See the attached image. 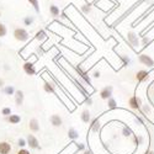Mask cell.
Here are the masks:
<instances>
[{
	"label": "cell",
	"mask_w": 154,
	"mask_h": 154,
	"mask_svg": "<svg viewBox=\"0 0 154 154\" xmlns=\"http://www.w3.org/2000/svg\"><path fill=\"white\" fill-rule=\"evenodd\" d=\"M14 38L16 41L19 42H27L30 40V33L26 29H23V27H17L14 30Z\"/></svg>",
	"instance_id": "obj_1"
},
{
	"label": "cell",
	"mask_w": 154,
	"mask_h": 154,
	"mask_svg": "<svg viewBox=\"0 0 154 154\" xmlns=\"http://www.w3.org/2000/svg\"><path fill=\"white\" fill-rule=\"evenodd\" d=\"M138 62L142 64V66L148 67V68H153V67H154V59H153L150 56L146 54V53L138 54Z\"/></svg>",
	"instance_id": "obj_2"
},
{
	"label": "cell",
	"mask_w": 154,
	"mask_h": 154,
	"mask_svg": "<svg viewBox=\"0 0 154 154\" xmlns=\"http://www.w3.org/2000/svg\"><path fill=\"white\" fill-rule=\"evenodd\" d=\"M22 69L25 72V74L26 75H35L36 74V68H35V60H26L23 63V66H22Z\"/></svg>",
	"instance_id": "obj_3"
},
{
	"label": "cell",
	"mask_w": 154,
	"mask_h": 154,
	"mask_svg": "<svg viewBox=\"0 0 154 154\" xmlns=\"http://www.w3.org/2000/svg\"><path fill=\"white\" fill-rule=\"evenodd\" d=\"M142 100H140V97L133 95L131 96L130 99H128V106H130L132 110H140V107H142Z\"/></svg>",
	"instance_id": "obj_4"
},
{
	"label": "cell",
	"mask_w": 154,
	"mask_h": 154,
	"mask_svg": "<svg viewBox=\"0 0 154 154\" xmlns=\"http://www.w3.org/2000/svg\"><path fill=\"white\" fill-rule=\"evenodd\" d=\"M127 40H128V43H130L134 49L138 48V46H139V38H138L137 33H134L133 31H130L127 33Z\"/></svg>",
	"instance_id": "obj_5"
},
{
	"label": "cell",
	"mask_w": 154,
	"mask_h": 154,
	"mask_svg": "<svg viewBox=\"0 0 154 154\" xmlns=\"http://www.w3.org/2000/svg\"><path fill=\"white\" fill-rule=\"evenodd\" d=\"M26 142H27V146H29L31 149H41L40 142H38V139H37L33 134H27Z\"/></svg>",
	"instance_id": "obj_6"
},
{
	"label": "cell",
	"mask_w": 154,
	"mask_h": 154,
	"mask_svg": "<svg viewBox=\"0 0 154 154\" xmlns=\"http://www.w3.org/2000/svg\"><path fill=\"white\" fill-rule=\"evenodd\" d=\"M112 91H113V88L111 85H107L105 88H102L100 90V97L102 100H109L110 97H112Z\"/></svg>",
	"instance_id": "obj_7"
},
{
	"label": "cell",
	"mask_w": 154,
	"mask_h": 154,
	"mask_svg": "<svg viewBox=\"0 0 154 154\" xmlns=\"http://www.w3.org/2000/svg\"><path fill=\"white\" fill-rule=\"evenodd\" d=\"M149 72H147V70H138L137 73H136V80L138 82V83H144V82H148V79H149Z\"/></svg>",
	"instance_id": "obj_8"
},
{
	"label": "cell",
	"mask_w": 154,
	"mask_h": 154,
	"mask_svg": "<svg viewBox=\"0 0 154 154\" xmlns=\"http://www.w3.org/2000/svg\"><path fill=\"white\" fill-rule=\"evenodd\" d=\"M49 122H51V125H52L53 127H62L63 126V119L60 117V115H58V113L51 115Z\"/></svg>",
	"instance_id": "obj_9"
},
{
	"label": "cell",
	"mask_w": 154,
	"mask_h": 154,
	"mask_svg": "<svg viewBox=\"0 0 154 154\" xmlns=\"http://www.w3.org/2000/svg\"><path fill=\"white\" fill-rule=\"evenodd\" d=\"M12 150V147L6 140H2L0 142V154H10Z\"/></svg>",
	"instance_id": "obj_10"
},
{
	"label": "cell",
	"mask_w": 154,
	"mask_h": 154,
	"mask_svg": "<svg viewBox=\"0 0 154 154\" xmlns=\"http://www.w3.org/2000/svg\"><path fill=\"white\" fill-rule=\"evenodd\" d=\"M14 96H15V104H16V106H22L23 105V100H25V94H23V91L22 90H16L15 91V94H14Z\"/></svg>",
	"instance_id": "obj_11"
},
{
	"label": "cell",
	"mask_w": 154,
	"mask_h": 154,
	"mask_svg": "<svg viewBox=\"0 0 154 154\" xmlns=\"http://www.w3.org/2000/svg\"><path fill=\"white\" fill-rule=\"evenodd\" d=\"M90 131L94 132V133H97L100 131V128H101V125H100V120L99 117H95V119H91L90 121Z\"/></svg>",
	"instance_id": "obj_12"
},
{
	"label": "cell",
	"mask_w": 154,
	"mask_h": 154,
	"mask_svg": "<svg viewBox=\"0 0 154 154\" xmlns=\"http://www.w3.org/2000/svg\"><path fill=\"white\" fill-rule=\"evenodd\" d=\"M48 38V35H47V32L45 31V30H40V31H37L36 32V35H35V40L36 41H38L40 43H43Z\"/></svg>",
	"instance_id": "obj_13"
},
{
	"label": "cell",
	"mask_w": 154,
	"mask_h": 154,
	"mask_svg": "<svg viewBox=\"0 0 154 154\" xmlns=\"http://www.w3.org/2000/svg\"><path fill=\"white\" fill-rule=\"evenodd\" d=\"M29 128H30V131L33 132V133L40 131V122H38V120L37 119H31L29 121Z\"/></svg>",
	"instance_id": "obj_14"
},
{
	"label": "cell",
	"mask_w": 154,
	"mask_h": 154,
	"mask_svg": "<svg viewBox=\"0 0 154 154\" xmlns=\"http://www.w3.org/2000/svg\"><path fill=\"white\" fill-rule=\"evenodd\" d=\"M43 89H45V91L46 93H48V94H53V95H56L57 97H59L58 95H57V93H56V90H54V85L52 84V83H49V82H45L43 83Z\"/></svg>",
	"instance_id": "obj_15"
},
{
	"label": "cell",
	"mask_w": 154,
	"mask_h": 154,
	"mask_svg": "<svg viewBox=\"0 0 154 154\" xmlns=\"http://www.w3.org/2000/svg\"><path fill=\"white\" fill-rule=\"evenodd\" d=\"M80 120L84 123H90V121H91V113H90V111H89V110H83L82 113H80Z\"/></svg>",
	"instance_id": "obj_16"
},
{
	"label": "cell",
	"mask_w": 154,
	"mask_h": 154,
	"mask_svg": "<svg viewBox=\"0 0 154 154\" xmlns=\"http://www.w3.org/2000/svg\"><path fill=\"white\" fill-rule=\"evenodd\" d=\"M5 120H6V122H9L10 125H19L20 122H21V117L19 116V115H10V116H8V117H5Z\"/></svg>",
	"instance_id": "obj_17"
},
{
	"label": "cell",
	"mask_w": 154,
	"mask_h": 154,
	"mask_svg": "<svg viewBox=\"0 0 154 154\" xmlns=\"http://www.w3.org/2000/svg\"><path fill=\"white\" fill-rule=\"evenodd\" d=\"M68 138L69 139H72V140H76L79 138V132H78V130L76 128H74V127H70L69 130H68Z\"/></svg>",
	"instance_id": "obj_18"
},
{
	"label": "cell",
	"mask_w": 154,
	"mask_h": 154,
	"mask_svg": "<svg viewBox=\"0 0 154 154\" xmlns=\"http://www.w3.org/2000/svg\"><path fill=\"white\" fill-rule=\"evenodd\" d=\"M49 14H51V16H52V17H59L60 10H59V8L57 5L52 4V5H49Z\"/></svg>",
	"instance_id": "obj_19"
},
{
	"label": "cell",
	"mask_w": 154,
	"mask_h": 154,
	"mask_svg": "<svg viewBox=\"0 0 154 154\" xmlns=\"http://www.w3.org/2000/svg\"><path fill=\"white\" fill-rule=\"evenodd\" d=\"M15 88L12 86V85H6V86H4L3 88V93L5 94V95H8V96H11V95H14L15 94Z\"/></svg>",
	"instance_id": "obj_20"
},
{
	"label": "cell",
	"mask_w": 154,
	"mask_h": 154,
	"mask_svg": "<svg viewBox=\"0 0 154 154\" xmlns=\"http://www.w3.org/2000/svg\"><path fill=\"white\" fill-rule=\"evenodd\" d=\"M106 101H107V107H109V110H113V109L117 107V101L115 100L113 97H110V99L106 100Z\"/></svg>",
	"instance_id": "obj_21"
},
{
	"label": "cell",
	"mask_w": 154,
	"mask_h": 154,
	"mask_svg": "<svg viewBox=\"0 0 154 154\" xmlns=\"http://www.w3.org/2000/svg\"><path fill=\"white\" fill-rule=\"evenodd\" d=\"M27 2L33 6V9H35V11L37 12V14H40V2L38 0H27Z\"/></svg>",
	"instance_id": "obj_22"
},
{
	"label": "cell",
	"mask_w": 154,
	"mask_h": 154,
	"mask_svg": "<svg viewBox=\"0 0 154 154\" xmlns=\"http://www.w3.org/2000/svg\"><path fill=\"white\" fill-rule=\"evenodd\" d=\"M133 140H134L136 146H140V144H143V142H144V137L140 136V134H136V136H133Z\"/></svg>",
	"instance_id": "obj_23"
},
{
	"label": "cell",
	"mask_w": 154,
	"mask_h": 154,
	"mask_svg": "<svg viewBox=\"0 0 154 154\" xmlns=\"http://www.w3.org/2000/svg\"><path fill=\"white\" fill-rule=\"evenodd\" d=\"M133 133H132V131H131V128L128 127V126H123V128H122V136L123 137H131Z\"/></svg>",
	"instance_id": "obj_24"
},
{
	"label": "cell",
	"mask_w": 154,
	"mask_h": 154,
	"mask_svg": "<svg viewBox=\"0 0 154 154\" xmlns=\"http://www.w3.org/2000/svg\"><path fill=\"white\" fill-rule=\"evenodd\" d=\"M35 19L33 16H26V17H23V25L25 26H31V25L33 23Z\"/></svg>",
	"instance_id": "obj_25"
},
{
	"label": "cell",
	"mask_w": 154,
	"mask_h": 154,
	"mask_svg": "<svg viewBox=\"0 0 154 154\" xmlns=\"http://www.w3.org/2000/svg\"><path fill=\"white\" fill-rule=\"evenodd\" d=\"M6 33H8V29H6V26H5L4 23L0 22V37H5Z\"/></svg>",
	"instance_id": "obj_26"
},
{
	"label": "cell",
	"mask_w": 154,
	"mask_h": 154,
	"mask_svg": "<svg viewBox=\"0 0 154 154\" xmlns=\"http://www.w3.org/2000/svg\"><path fill=\"white\" fill-rule=\"evenodd\" d=\"M140 111H142L144 115H147V113H150L152 109H150V106H149L148 104H143L142 107H140Z\"/></svg>",
	"instance_id": "obj_27"
},
{
	"label": "cell",
	"mask_w": 154,
	"mask_h": 154,
	"mask_svg": "<svg viewBox=\"0 0 154 154\" xmlns=\"http://www.w3.org/2000/svg\"><path fill=\"white\" fill-rule=\"evenodd\" d=\"M17 146H19L20 148H25V147L27 146L26 139H25V138H19V139H17Z\"/></svg>",
	"instance_id": "obj_28"
},
{
	"label": "cell",
	"mask_w": 154,
	"mask_h": 154,
	"mask_svg": "<svg viewBox=\"0 0 154 154\" xmlns=\"http://www.w3.org/2000/svg\"><path fill=\"white\" fill-rule=\"evenodd\" d=\"M2 115H3V116H5V117L10 116V115H11V109L10 107H3L2 109Z\"/></svg>",
	"instance_id": "obj_29"
},
{
	"label": "cell",
	"mask_w": 154,
	"mask_h": 154,
	"mask_svg": "<svg viewBox=\"0 0 154 154\" xmlns=\"http://www.w3.org/2000/svg\"><path fill=\"white\" fill-rule=\"evenodd\" d=\"M121 59L123 60V66H128V64L131 63V59H130V57H128V56H126V54H122V56H121Z\"/></svg>",
	"instance_id": "obj_30"
},
{
	"label": "cell",
	"mask_w": 154,
	"mask_h": 154,
	"mask_svg": "<svg viewBox=\"0 0 154 154\" xmlns=\"http://www.w3.org/2000/svg\"><path fill=\"white\" fill-rule=\"evenodd\" d=\"M152 43V40H150V38H148V37H143L142 38V45H143V47L146 48L147 46H149Z\"/></svg>",
	"instance_id": "obj_31"
},
{
	"label": "cell",
	"mask_w": 154,
	"mask_h": 154,
	"mask_svg": "<svg viewBox=\"0 0 154 154\" xmlns=\"http://www.w3.org/2000/svg\"><path fill=\"white\" fill-rule=\"evenodd\" d=\"M90 4H85V5H83L82 6V11L84 12V14H89V12H90Z\"/></svg>",
	"instance_id": "obj_32"
},
{
	"label": "cell",
	"mask_w": 154,
	"mask_h": 154,
	"mask_svg": "<svg viewBox=\"0 0 154 154\" xmlns=\"http://www.w3.org/2000/svg\"><path fill=\"white\" fill-rule=\"evenodd\" d=\"M16 154H31V153H30V150H27L26 148H20V149L16 152Z\"/></svg>",
	"instance_id": "obj_33"
},
{
	"label": "cell",
	"mask_w": 154,
	"mask_h": 154,
	"mask_svg": "<svg viewBox=\"0 0 154 154\" xmlns=\"http://www.w3.org/2000/svg\"><path fill=\"white\" fill-rule=\"evenodd\" d=\"M91 76H93V78H95V79H99L100 76H101L100 70H94V72H93V74H91Z\"/></svg>",
	"instance_id": "obj_34"
},
{
	"label": "cell",
	"mask_w": 154,
	"mask_h": 154,
	"mask_svg": "<svg viewBox=\"0 0 154 154\" xmlns=\"http://www.w3.org/2000/svg\"><path fill=\"white\" fill-rule=\"evenodd\" d=\"M76 148H78V150H80V152H84L86 149L84 143H76Z\"/></svg>",
	"instance_id": "obj_35"
},
{
	"label": "cell",
	"mask_w": 154,
	"mask_h": 154,
	"mask_svg": "<svg viewBox=\"0 0 154 154\" xmlns=\"http://www.w3.org/2000/svg\"><path fill=\"white\" fill-rule=\"evenodd\" d=\"M134 120H136V122H139L140 125H144V120L142 117H139L138 115H136V116H134Z\"/></svg>",
	"instance_id": "obj_36"
},
{
	"label": "cell",
	"mask_w": 154,
	"mask_h": 154,
	"mask_svg": "<svg viewBox=\"0 0 154 154\" xmlns=\"http://www.w3.org/2000/svg\"><path fill=\"white\" fill-rule=\"evenodd\" d=\"M85 104H88L89 106H91L93 105V99L91 97H86L85 99Z\"/></svg>",
	"instance_id": "obj_37"
},
{
	"label": "cell",
	"mask_w": 154,
	"mask_h": 154,
	"mask_svg": "<svg viewBox=\"0 0 154 154\" xmlns=\"http://www.w3.org/2000/svg\"><path fill=\"white\" fill-rule=\"evenodd\" d=\"M4 85H5V82H4V79H2V78H0V89H3V88H4Z\"/></svg>",
	"instance_id": "obj_38"
},
{
	"label": "cell",
	"mask_w": 154,
	"mask_h": 154,
	"mask_svg": "<svg viewBox=\"0 0 154 154\" xmlns=\"http://www.w3.org/2000/svg\"><path fill=\"white\" fill-rule=\"evenodd\" d=\"M83 154H93V152H91L90 149H85V150L83 152Z\"/></svg>",
	"instance_id": "obj_39"
},
{
	"label": "cell",
	"mask_w": 154,
	"mask_h": 154,
	"mask_svg": "<svg viewBox=\"0 0 154 154\" xmlns=\"http://www.w3.org/2000/svg\"><path fill=\"white\" fill-rule=\"evenodd\" d=\"M146 154H154V152H152V150H149V152H147Z\"/></svg>",
	"instance_id": "obj_40"
},
{
	"label": "cell",
	"mask_w": 154,
	"mask_h": 154,
	"mask_svg": "<svg viewBox=\"0 0 154 154\" xmlns=\"http://www.w3.org/2000/svg\"><path fill=\"white\" fill-rule=\"evenodd\" d=\"M0 16H2V11H0Z\"/></svg>",
	"instance_id": "obj_41"
}]
</instances>
